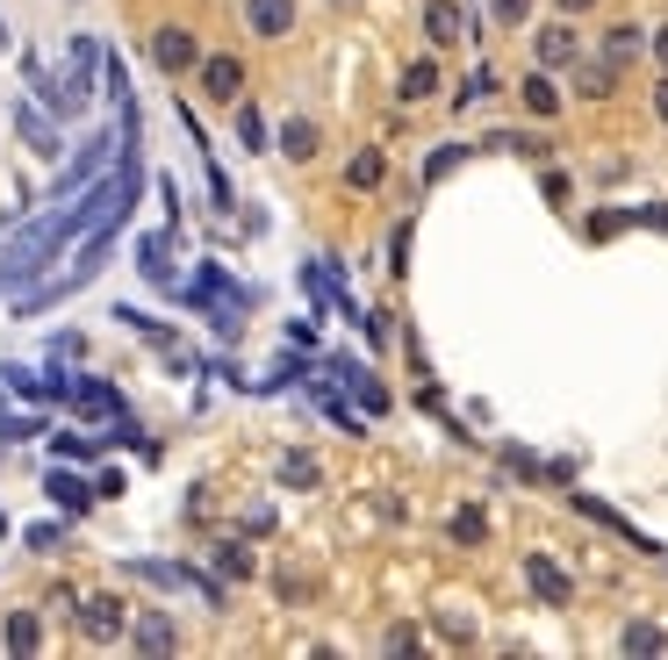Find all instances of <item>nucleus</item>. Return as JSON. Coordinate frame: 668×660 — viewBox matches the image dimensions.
<instances>
[{"label": "nucleus", "instance_id": "15", "mask_svg": "<svg viewBox=\"0 0 668 660\" xmlns=\"http://www.w3.org/2000/svg\"><path fill=\"white\" fill-rule=\"evenodd\" d=\"M43 647V618L37 610H14L8 618V653H37Z\"/></svg>", "mask_w": 668, "mask_h": 660}, {"label": "nucleus", "instance_id": "1", "mask_svg": "<svg viewBox=\"0 0 668 660\" xmlns=\"http://www.w3.org/2000/svg\"><path fill=\"white\" fill-rule=\"evenodd\" d=\"M80 632L94 639V647H115V639L130 632V603L123 596H87L80 603Z\"/></svg>", "mask_w": 668, "mask_h": 660}, {"label": "nucleus", "instance_id": "23", "mask_svg": "<svg viewBox=\"0 0 668 660\" xmlns=\"http://www.w3.org/2000/svg\"><path fill=\"white\" fill-rule=\"evenodd\" d=\"M618 647H626V653H661L668 632H661V625H626V639H618Z\"/></svg>", "mask_w": 668, "mask_h": 660}, {"label": "nucleus", "instance_id": "9", "mask_svg": "<svg viewBox=\"0 0 668 660\" xmlns=\"http://www.w3.org/2000/svg\"><path fill=\"white\" fill-rule=\"evenodd\" d=\"M316 144H324V136H316V122H310V115H295V122H281V159H295V165H310V159H316Z\"/></svg>", "mask_w": 668, "mask_h": 660}, {"label": "nucleus", "instance_id": "11", "mask_svg": "<svg viewBox=\"0 0 668 660\" xmlns=\"http://www.w3.org/2000/svg\"><path fill=\"white\" fill-rule=\"evenodd\" d=\"M396 94L409 101V109H417V101H432V94H438V65H432V58H409L403 80H396Z\"/></svg>", "mask_w": 668, "mask_h": 660}, {"label": "nucleus", "instance_id": "17", "mask_svg": "<svg viewBox=\"0 0 668 660\" xmlns=\"http://www.w3.org/2000/svg\"><path fill=\"white\" fill-rule=\"evenodd\" d=\"M72 395H80V409H87V417H115V409H123V395H115L109 380H80Z\"/></svg>", "mask_w": 668, "mask_h": 660}, {"label": "nucleus", "instance_id": "27", "mask_svg": "<svg viewBox=\"0 0 668 660\" xmlns=\"http://www.w3.org/2000/svg\"><path fill=\"white\" fill-rule=\"evenodd\" d=\"M489 14H496V22H504V29H518L525 14H533V0H489Z\"/></svg>", "mask_w": 668, "mask_h": 660}, {"label": "nucleus", "instance_id": "16", "mask_svg": "<svg viewBox=\"0 0 668 660\" xmlns=\"http://www.w3.org/2000/svg\"><path fill=\"white\" fill-rule=\"evenodd\" d=\"M216 295H223V273H216V266H209V273H202V287H194V295H188V302H216ZM231 302H245V295H237V287H231ZM231 316H237V309H216V331H223V337H231V331H237V324H231Z\"/></svg>", "mask_w": 668, "mask_h": 660}, {"label": "nucleus", "instance_id": "18", "mask_svg": "<svg viewBox=\"0 0 668 660\" xmlns=\"http://www.w3.org/2000/svg\"><path fill=\"white\" fill-rule=\"evenodd\" d=\"M446 531H453V539H460V546H482V539H489V517H482L475 502H460V510L446 517Z\"/></svg>", "mask_w": 668, "mask_h": 660}, {"label": "nucleus", "instance_id": "20", "mask_svg": "<svg viewBox=\"0 0 668 660\" xmlns=\"http://www.w3.org/2000/svg\"><path fill=\"white\" fill-rule=\"evenodd\" d=\"M14 130H22V136H29V144H37V151H43V159H58V130H51V122H43L37 109H14Z\"/></svg>", "mask_w": 668, "mask_h": 660}, {"label": "nucleus", "instance_id": "29", "mask_svg": "<svg viewBox=\"0 0 668 660\" xmlns=\"http://www.w3.org/2000/svg\"><path fill=\"white\" fill-rule=\"evenodd\" d=\"M51 445H58V453H65V459H87V453H94V438H87V431H58Z\"/></svg>", "mask_w": 668, "mask_h": 660}, {"label": "nucleus", "instance_id": "2", "mask_svg": "<svg viewBox=\"0 0 668 660\" xmlns=\"http://www.w3.org/2000/svg\"><path fill=\"white\" fill-rule=\"evenodd\" d=\"M151 65H159V72H202V51H194V29L165 22L159 37H151Z\"/></svg>", "mask_w": 668, "mask_h": 660}, {"label": "nucleus", "instance_id": "22", "mask_svg": "<svg viewBox=\"0 0 668 660\" xmlns=\"http://www.w3.org/2000/svg\"><path fill=\"white\" fill-rule=\"evenodd\" d=\"M281 474H287V488H316V481H324V467H316L310 453H287V459H281Z\"/></svg>", "mask_w": 668, "mask_h": 660}, {"label": "nucleus", "instance_id": "7", "mask_svg": "<svg viewBox=\"0 0 668 660\" xmlns=\"http://www.w3.org/2000/svg\"><path fill=\"white\" fill-rule=\"evenodd\" d=\"M245 22H252V37L281 43L287 29H295V0H245Z\"/></svg>", "mask_w": 668, "mask_h": 660}, {"label": "nucleus", "instance_id": "26", "mask_svg": "<svg viewBox=\"0 0 668 660\" xmlns=\"http://www.w3.org/2000/svg\"><path fill=\"white\" fill-rule=\"evenodd\" d=\"M216 567H223L231 581H245V575H252V552H245V546H223V552H216Z\"/></svg>", "mask_w": 668, "mask_h": 660}, {"label": "nucleus", "instance_id": "32", "mask_svg": "<svg viewBox=\"0 0 668 660\" xmlns=\"http://www.w3.org/2000/svg\"><path fill=\"white\" fill-rule=\"evenodd\" d=\"M655 115H661V122H668V80H661V87H655Z\"/></svg>", "mask_w": 668, "mask_h": 660}, {"label": "nucleus", "instance_id": "14", "mask_svg": "<svg viewBox=\"0 0 668 660\" xmlns=\"http://www.w3.org/2000/svg\"><path fill=\"white\" fill-rule=\"evenodd\" d=\"M388 180V159L382 151H353V165H345V187H360V194H374Z\"/></svg>", "mask_w": 668, "mask_h": 660}, {"label": "nucleus", "instance_id": "21", "mask_svg": "<svg viewBox=\"0 0 668 660\" xmlns=\"http://www.w3.org/2000/svg\"><path fill=\"white\" fill-rule=\"evenodd\" d=\"M640 43H647L640 29H632V22H618L611 37H604V58H618V65H626V58H640Z\"/></svg>", "mask_w": 668, "mask_h": 660}, {"label": "nucleus", "instance_id": "19", "mask_svg": "<svg viewBox=\"0 0 668 660\" xmlns=\"http://www.w3.org/2000/svg\"><path fill=\"white\" fill-rule=\"evenodd\" d=\"M130 639H136L144 653H173V647H180V639H173V625H165L159 610H151V618H136V632H130Z\"/></svg>", "mask_w": 668, "mask_h": 660}, {"label": "nucleus", "instance_id": "10", "mask_svg": "<svg viewBox=\"0 0 668 660\" xmlns=\"http://www.w3.org/2000/svg\"><path fill=\"white\" fill-rule=\"evenodd\" d=\"M43 488H51V502H58V510H65V517H80L87 502L101 496V488H87L80 474H58V467H51V481H43Z\"/></svg>", "mask_w": 668, "mask_h": 660}, {"label": "nucleus", "instance_id": "25", "mask_svg": "<svg viewBox=\"0 0 668 660\" xmlns=\"http://www.w3.org/2000/svg\"><path fill=\"white\" fill-rule=\"evenodd\" d=\"M489 87H496V72H489V65H475V72H467V80H460V94H453V101H460V109H467V101H482V94H489Z\"/></svg>", "mask_w": 668, "mask_h": 660}, {"label": "nucleus", "instance_id": "24", "mask_svg": "<svg viewBox=\"0 0 668 660\" xmlns=\"http://www.w3.org/2000/svg\"><path fill=\"white\" fill-rule=\"evenodd\" d=\"M460 159H467V144H438V151H432V165H424V180H446Z\"/></svg>", "mask_w": 668, "mask_h": 660}, {"label": "nucleus", "instance_id": "8", "mask_svg": "<svg viewBox=\"0 0 668 660\" xmlns=\"http://www.w3.org/2000/svg\"><path fill=\"white\" fill-rule=\"evenodd\" d=\"M611 87H618V58H583V65H575V94L604 101Z\"/></svg>", "mask_w": 668, "mask_h": 660}, {"label": "nucleus", "instance_id": "3", "mask_svg": "<svg viewBox=\"0 0 668 660\" xmlns=\"http://www.w3.org/2000/svg\"><path fill=\"white\" fill-rule=\"evenodd\" d=\"M525 581H533V596H539V603H554V610H568V603H575V581L560 575L546 552H525Z\"/></svg>", "mask_w": 668, "mask_h": 660}, {"label": "nucleus", "instance_id": "6", "mask_svg": "<svg viewBox=\"0 0 668 660\" xmlns=\"http://www.w3.org/2000/svg\"><path fill=\"white\" fill-rule=\"evenodd\" d=\"M202 94L231 109V101L245 94V65H237V58H202Z\"/></svg>", "mask_w": 668, "mask_h": 660}, {"label": "nucleus", "instance_id": "31", "mask_svg": "<svg viewBox=\"0 0 668 660\" xmlns=\"http://www.w3.org/2000/svg\"><path fill=\"white\" fill-rule=\"evenodd\" d=\"M655 58H661V65H668V22L655 29Z\"/></svg>", "mask_w": 668, "mask_h": 660}, {"label": "nucleus", "instance_id": "30", "mask_svg": "<svg viewBox=\"0 0 668 660\" xmlns=\"http://www.w3.org/2000/svg\"><path fill=\"white\" fill-rule=\"evenodd\" d=\"M554 8H560V14H583V8H597V0H554Z\"/></svg>", "mask_w": 668, "mask_h": 660}, {"label": "nucleus", "instance_id": "13", "mask_svg": "<svg viewBox=\"0 0 668 660\" xmlns=\"http://www.w3.org/2000/svg\"><path fill=\"white\" fill-rule=\"evenodd\" d=\"M136 258H144V281H151V287H173V266H165V258H173V237H165V230L136 244Z\"/></svg>", "mask_w": 668, "mask_h": 660}, {"label": "nucleus", "instance_id": "33", "mask_svg": "<svg viewBox=\"0 0 668 660\" xmlns=\"http://www.w3.org/2000/svg\"><path fill=\"white\" fill-rule=\"evenodd\" d=\"M0 43H8V29H0Z\"/></svg>", "mask_w": 668, "mask_h": 660}, {"label": "nucleus", "instance_id": "28", "mask_svg": "<svg viewBox=\"0 0 668 660\" xmlns=\"http://www.w3.org/2000/svg\"><path fill=\"white\" fill-rule=\"evenodd\" d=\"M237 136H245V144H252V151H260V144H266V122H260V109H237Z\"/></svg>", "mask_w": 668, "mask_h": 660}, {"label": "nucleus", "instance_id": "5", "mask_svg": "<svg viewBox=\"0 0 668 660\" xmlns=\"http://www.w3.org/2000/svg\"><path fill=\"white\" fill-rule=\"evenodd\" d=\"M533 51H539V65H546V72H568V65H583V43H575V29H568V22H546Z\"/></svg>", "mask_w": 668, "mask_h": 660}, {"label": "nucleus", "instance_id": "4", "mask_svg": "<svg viewBox=\"0 0 668 660\" xmlns=\"http://www.w3.org/2000/svg\"><path fill=\"white\" fill-rule=\"evenodd\" d=\"M424 37H432V51H453V43H467L460 0H432V8H424Z\"/></svg>", "mask_w": 668, "mask_h": 660}, {"label": "nucleus", "instance_id": "12", "mask_svg": "<svg viewBox=\"0 0 668 660\" xmlns=\"http://www.w3.org/2000/svg\"><path fill=\"white\" fill-rule=\"evenodd\" d=\"M518 101H525V109H533V115H560V87H554V72H525V87H518Z\"/></svg>", "mask_w": 668, "mask_h": 660}]
</instances>
